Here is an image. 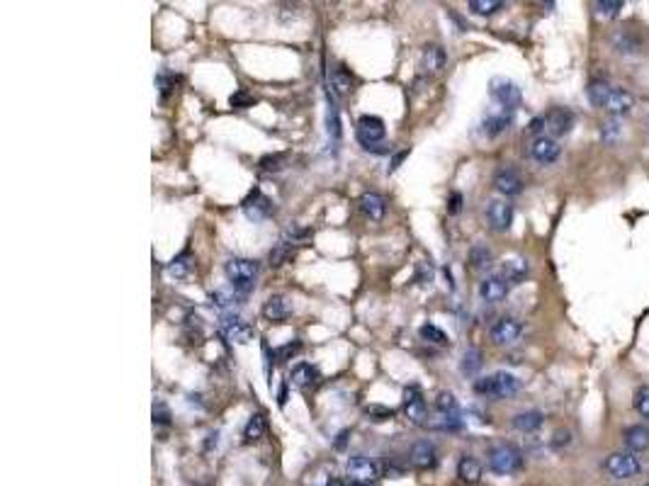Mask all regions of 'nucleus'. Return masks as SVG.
Returning a JSON list of instances; mask_svg holds the SVG:
<instances>
[{"instance_id": "aec40b11", "label": "nucleus", "mask_w": 649, "mask_h": 486, "mask_svg": "<svg viewBox=\"0 0 649 486\" xmlns=\"http://www.w3.org/2000/svg\"><path fill=\"white\" fill-rule=\"evenodd\" d=\"M319 380H321V375H319L317 367L309 365V362H299V365H294L292 372H289V382H292L297 389H309V387H314Z\"/></svg>"}, {"instance_id": "72a5a7b5", "label": "nucleus", "mask_w": 649, "mask_h": 486, "mask_svg": "<svg viewBox=\"0 0 649 486\" xmlns=\"http://www.w3.org/2000/svg\"><path fill=\"white\" fill-rule=\"evenodd\" d=\"M419 336L424 338L426 343H435V346H447V343H450L447 333L442 331V328L433 326V323H424V326L419 328Z\"/></svg>"}, {"instance_id": "09e8293b", "label": "nucleus", "mask_w": 649, "mask_h": 486, "mask_svg": "<svg viewBox=\"0 0 649 486\" xmlns=\"http://www.w3.org/2000/svg\"><path fill=\"white\" fill-rule=\"evenodd\" d=\"M154 423L156 426H168L170 423V411H168V406H166L163 401L154 404Z\"/></svg>"}, {"instance_id": "c9c22d12", "label": "nucleus", "mask_w": 649, "mask_h": 486, "mask_svg": "<svg viewBox=\"0 0 649 486\" xmlns=\"http://www.w3.org/2000/svg\"><path fill=\"white\" fill-rule=\"evenodd\" d=\"M258 165H260V170H265V173H280V170L287 165V156L285 154H268L258 161Z\"/></svg>"}, {"instance_id": "f03ea898", "label": "nucleus", "mask_w": 649, "mask_h": 486, "mask_svg": "<svg viewBox=\"0 0 649 486\" xmlns=\"http://www.w3.org/2000/svg\"><path fill=\"white\" fill-rule=\"evenodd\" d=\"M474 391L484 396H496V399H508L520 391V380L511 372H494V375L476 380Z\"/></svg>"}, {"instance_id": "052dcab7", "label": "nucleus", "mask_w": 649, "mask_h": 486, "mask_svg": "<svg viewBox=\"0 0 649 486\" xmlns=\"http://www.w3.org/2000/svg\"><path fill=\"white\" fill-rule=\"evenodd\" d=\"M351 486H370V484H360V482H353Z\"/></svg>"}, {"instance_id": "b1692460", "label": "nucleus", "mask_w": 649, "mask_h": 486, "mask_svg": "<svg viewBox=\"0 0 649 486\" xmlns=\"http://www.w3.org/2000/svg\"><path fill=\"white\" fill-rule=\"evenodd\" d=\"M513 124V112L511 110H504L499 112V115H491L484 120V124H481V131H484V136H489V139H494V136L504 134L508 127Z\"/></svg>"}, {"instance_id": "c756f323", "label": "nucleus", "mask_w": 649, "mask_h": 486, "mask_svg": "<svg viewBox=\"0 0 649 486\" xmlns=\"http://www.w3.org/2000/svg\"><path fill=\"white\" fill-rule=\"evenodd\" d=\"M545 423V416L540 411H523V414L513 416V426L523 433H535L540 426Z\"/></svg>"}, {"instance_id": "cd10ccee", "label": "nucleus", "mask_w": 649, "mask_h": 486, "mask_svg": "<svg viewBox=\"0 0 649 486\" xmlns=\"http://www.w3.org/2000/svg\"><path fill=\"white\" fill-rule=\"evenodd\" d=\"M265 428H268V421H265V414H253L248 419V423H246L243 428V443L250 445V443H258L260 438L265 435Z\"/></svg>"}, {"instance_id": "603ef678", "label": "nucleus", "mask_w": 649, "mask_h": 486, "mask_svg": "<svg viewBox=\"0 0 649 486\" xmlns=\"http://www.w3.org/2000/svg\"><path fill=\"white\" fill-rule=\"evenodd\" d=\"M406 156H409V149H401L399 154H394V159H392V165H390V173H394V170L399 168V165H401V161H404Z\"/></svg>"}, {"instance_id": "8fccbe9b", "label": "nucleus", "mask_w": 649, "mask_h": 486, "mask_svg": "<svg viewBox=\"0 0 649 486\" xmlns=\"http://www.w3.org/2000/svg\"><path fill=\"white\" fill-rule=\"evenodd\" d=\"M416 282H421V284H426V282H431L433 280V268L428 263H419V270H416Z\"/></svg>"}, {"instance_id": "37998d69", "label": "nucleus", "mask_w": 649, "mask_h": 486, "mask_svg": "<svg viewBox=\"0 0 649 486\" xmlns=\"http://www.w3.org/2000/svg\"><path fill=\"white\" fill-rule=\"evenodd\" d=\"M299 353H302V341H289V343H285V346H280L278 350H275V360H278V362L292 360V357H297Z\"/></svg>"}, {"instance_id": "a211bd4d", "label": "nucleus", "mask_w": 649, "mask_h": 486, "mask_svg": "<svg viewBox=\"0 0 649 486\" xmlns=\"http://www.w3.org/2000/svg\"><path fill=\"white\" fill-rule=\"evenodd\" d=\"M494 188L499 190L506 197H515V195L523 193V178L518 175V170L513 168H501L494 175Z\"/></svg>"}, {"instance_id": "864d4df0", "label": "nucleus", "mask_w": 649, "mask_h": 486, "mask_svg": "<svg viewBox=\"0 0 649 486\" xmlns=\"http://www.w3.org/2000/svg\"><path fill=\"white\" fill-rule=\"evenodd\" d=\"M263 357H265V375L270 377V365H273V357H275V350L270 353V346L268 343H263Z\"/></svg>"}, {"instance_id": "3c124183", "label": "nucleus", "mask_w": 649, "mask_h": 486, "mask_svg": "<svg viewBox=\"0 0 649 486\" xmlns=\"http://www.w3.org/2000/svg\"><path fill=\"white\" fill-rule=\"evenodd\" d=\"M543 129H547V127H545V117H535V120L528 124V134H535V139H538V134Z\"/></svg>"}, {"instance_id": "1a4fd4ad", "label": "nucleus", "mask_w": 649, "mask_h": 486, "mask_svg": "<svg viewBox=\"0 0 649 486\" xmlns=\"http://www.w3.org/2000/svg\"><path fill=\"white\" fill-rule=\"evenodd\" d=\"M241 209H243V214L250 222H265L273 214V202L260 193V188H253L246 195L243 202H241Z\"/></svg>"}, {"instance_id": "20e7f679", "label": "nucleus", "mask_w": 649, "mask_h": 486, "mask_svg": "<svg viewBox=\"0 0 649 486\" xmlns=\"http://www.w3.org/2000/svg\"><path fill=\"white\" fill-rule=\"evenodd\" d=\"M606 472L613 479H632L642 472V462L635 453L623 450V453H613L606 460Z\"/></svg>"}, {"instance_id": "39448f33", "label": "nucleus", "mask_w": 649, "mask_h": 486, "mask_svg": "<svg viewBox=\"0 0 649 486\" xmlns=\"http://www.w3.org/2000/svg\"><path fill=\"white\" fill-rule=\"evenodd\" d=\"M385 134H387L385 122H382L380 117H375V115H362L360 120H358L355 136H358V141L362 144V149L377 151V144H380V141L385 139Z\"/></svg>"}, {"instance_id": "7c9ffc66", "label": "nucleus", "mask_w": 649, "mask_h": 486, "mask_svg": "<svg viewBox=\"0 0 649 486\" xmlns=\"http://www.w3.org/2000/svg\"><path fill=\"white\" fill-rule=\"evenodd\" d=\"M504 275L506 280H508L511 284H518L525 280V275H528V263H525L523 258H513V260H506L504 265Z\"/></svg>"}, {"instance_id": "393cba45", "label": "nucleus", "mask_w": 649, "mask_h": 486, "mask_svg": "<svg viewBox=\"0 0 649 486\" xmlns=\"http://www.w3.org/2000/svg\"><path fill=\"white\" fill-rule=\"evenodd\" d=\"M193 268H195V255H193V250H190V248H185V250H180V253L175 255L173 260H170L166 270H168L170 277L183 280V277H188V275L193 273Z\"/></svg>"}, {"instance_id": "6ab92c4d", "label": "nucleus", "mask_w": 649, "mask_h": 486, "mask_svg": "<svg viewBox=\"0 0 649 486\" xmlns=\"http://www.w3.org/2000/svg\"><path fill=\"white\" fill-rule=\"evenodd\" d=\"M445 49L440 47V44H428V47L424 49V56H421V68H424L428 76H435V73H440L442 68H445Z\"/></svg>"}, {"instance_id": "6e6552de", "label": "nucleus", "mask_w": 649, "mask_h": 486, "mask_svg": "<svg viewBox=\"0 0 649 486\" xmlns=\"http://www.w3.org/2000/svg\"><path fill=\"white\" fill-rule=\"evenodd\" d=\"M404 414L414 426L428 423V406H426L424 394H421V389L416 384L404 389Z\"/></svg>"}, {"instance_id": "13d9d810", "label": "nucleus", "mask_w": 649, "mask_h": 486, "mask_svg": "<svg viewBox=\"0 0 649 486\" xmlns=\"http://www.w3.org/2000/svg\"><path fill=\"white\" fill-rule=\"evenodd\" d=\"M285 396H287V384H282V389H280V406H285Z\"/></svg>"}, {"instance_id": "f8f14e48", "label": "nucleus", "mask_w": 649, "mask_h": 486, "mask_svg": "<svg viewBox=\"0 0 649 486\" xmlns=\"http://www.w3.org/2000/svg\"><path fill=\"white\" fill-rule=\"evenodd\" d=\"M221 333L226 336V341L236 343V346H246V343L253 341V326L239 316L221 318Z\"/></svg>"}, {"instance_id": "c85d7f7f", "label": "nucleus", "mask_w": 649, "mask_h": 486, "mask_svg": "<svg viewBox=\"0 0 649 486\" xmlns=\"http://www.w3.org/2000/svg\"><path fill=\"white\" fill-rule=\"evenodd\" d=\"M611 92H613V88H611V83H608V81H591V83H588V88H586L588 102H591L593 107H601V110L606 107Z\"/></svg>"}, {"instance_id": "a19ab883", "label": "nucleus", "mask_w": 649, "mask_h": 486, "mask_svg": "<svg viewBox=\"0 0 649 486\" xmlns=\"http://www.w3.org/2000/svg\"><path fill=\"white\" fill-rule=\"evenodd\" d=\"M632 404H635V411L642 416V419H649V384H642L640 389L635 391Z\"/></svg>"}, {"instance_id": "4468645a", "label": "nucleus", "mask_w": 649, "mask_h": 486, "mask_svg": "<svg viewBox=\"0 0 649 486\" xmlns=\"http://www.w3.org/2000/svg\"><path fill=\"white\" fill-rule=\"evenodd\" d=\"M545 127L552 136H564L572 131L574 127V112L567 107H552V110L545 115Z\"/></svg>"}, {"instance_id": "79ce46f5", "label": "nucleus", "mask_w": 649, "mask_h": 486, "mask_svg": "<svg viewBox=\"0 0 649 486\" xmlns=\"http://www.w3.org/2000/svg\"><path fill=\"white\" fill-rule=\"evenodd\" d=\"M365 416H370V421H375V423H382V421L394 419V409L380 406V404H370V406H365Z\"/></svg>"}, {"instance_id": "a878e982", "label": "nucleus", "mask_w": 649, "mask_h": 486, "mask_svg": "<svg viewBox=\"0 0 649 486\" xmlns=\"http://www.w3.org/2000/svg\"><path fill=\"white\" fill-rule=\"evenodd\" d=\"M360 212L365 214V217L380 222V219L385 217V212H387L385 197H382V195H377V193H365L360 197Z\"/></svg>"}, {"instance_id": "f704fd0d", "label": "nucleus", "mask_w": 649, "mask_h": 486, "mask_svg": "<svg viewBox=\"0 0 649 486\" xmlns=\"http://www.w3.org/2000/svg\"><path fill=\"white\" fill-rule=\"evenodd\" d=\"M292 255H294V245L287 243V241H280L273 250H270V265H273V268H280V265L287 263Z\"/></svg>"}, {"instance_id": "ddd939ff", "label": "nucleus", "mask_w": 649, "mask_h": 486, "mask_svg": "<svg viewBox=\"0 0 649 486\" xmlns=\"http://www.w3.org/2000/svg\"><path fill=\"white\" fill-rule=\"evenodd\" d=\"M508 289H511V282L504 275H489V277H484L479 282V297L489 304H496V302H501V299H506Z\"/></svg>"}, {"instance_id": "423d86ee", "label": "nucleus", "mask_w": 649, "mask_h": 486, "mask_svg": "<svg viewBox=\"0 0 649 486\" xmlns=\"http://www.w3.org/2000/svg\"><path fill=\"white\" fill-rule=\"evenodd\" d=\"M489 95L494 102H499L504 110H511L513 112L515 107L520 105V88L515 86L513 81H508V78H494V81L489 83Z\"/></svg>"}, {"instance_id": "de8ad7c7", "label": "nucleus", "mask_w": 649, "mask_h": 486, "mask_svg": "<svg viewBox=\"0 0 649 486\" xmlns=\"http://www.w3.org/2000/svg\"><path fill=\"white\" fill-rule=\"evenodd\" d=\"M618 134H620V122L618 120H611V122H603V127H601V136H603V141H616L618 139Z\"/></svg>"}, {"instance_id": "a18cd8bd", "label": "nucleus", "mask_w": 649, "mask_h": 486, "mask_svg": "<svg viewBox=\"0 0 649 486\" xmlns=\"http://www.w3.org/2000/svg\"><path fill=\"white\" fill-rule=\"evenodd\" d=\"M593 8H596L601 15L616 17V15L623 10V0H598V3H593Z\"/></svg>"}, {"instance_id": "4d7b16f0", "label": "nucleus", "mask_w": 649, "mask_h": 486, "mask_svg": "<svg viewBox=\"0 0 649 486\" xmlns=\"http://www.w3.org/2000/svg\"><path fill=\"white\" fill-rule=\"evenodd\" d=\"M346 438H348V430H341V433H338V440H336V450L346 448Z\"/></svg>"}, {"instance_id": "dca6fc26", "label": "nucleus", "mask_w": 649, "mask_h": 486, "mask_svg": "<svg viewBox=\"0 0 649 486\" xmlns=\"http://www.w3.org/2000/svg\"><path fill=\"white\" fill-rule=\"evenodd\" d=\"M603 110L608 112L611 117H625L630 115L632 110H635V95L627 90H623V88H613L611 97H608L606 107Z\"/></svg>"}, {"instance_id": "e433bc0d", "label": "nucleus", "mask_w": 649, "mask_h": 486, "mask_svg": "<svg viewBox=\"0 0 649 486\" xmlns=\"http://www.w3.org/2000/svg\"><path fill=\"white\" fill-rule=\"evenodd\" d=\"M504 8L501 0H470V10L474 15H481V17H489V15L499 13Z\"/></svg>"}, {"instance_id": "0eeeda50", "label": "nucleus", "mask_w": 649, "mask_h": 486, "mask_svg": "<svg viewBox=\"0 0 649 486\" xmlns=\"http://www.w3.org/2000/svg\"><path fill=\"white\" fill-rule=\"evenodd\" d=\"M346 469H348V477H351L353 482H360V484H370V482H375V479L382 477L380 462L365 457V455H355V457H351L348 460Z\"/></svg>"}, {"instance_id": "7ed1b4c3", "label": "nucleus", "mask_w": 649, "mask_h": 486, "mask_svg": "<svg viewBox=\"0 0 649 486\" xmlns=\"http://www.w3.org/2000/svg\"><path fill=\"white\" fill-rule=\"evenodd\" d=\"M489 469L496 474H515L523 469V453L515 445H496L489 450Z\"/></svg>"}, {"instance_id": "9b49d317", "label": "nucleus", "mask_w": 649, "mask_h": 486, "mask_svg": "<svg viewBox=\"0 0 649 486\" xmlns=\"http://www.w3.org/2000/svg\"><path fill=\"white\" fill-rule=\"evenodd\" d=\"M486 222L494 232H508L513 224V204L508 200H491L486 207Z\"/></svg>"}, {"instance_id": "e2e57ef3", "label": "nucleus", "mask_w": 649, "mask_h": 486, "mask_svg": "<svg viewBox=\"0 0 649 486\" xmlns=\"http://www.w3.org/2000/svg\"><path fill=\"white\" fill-rule=\"evenodd\" d=\"M645 486H649V484H645Z\"/></svg>"}, {"instance_id": "680f3d73", "label": "nucleus", "mask_w": 649, "mask_h": 486, "mask_svg": "<svg viewBox=\"0 0 649 486\" xmlns=\"http://www.w3.org/2000/svg\"><path fill=\"white\" fill-rule=\"evenodd\" d=\"M647 124H649V112H647Z\"/></svg>"}, {"instance_id": "5701e85b", "label": "nucleus", "mask_w": 649, "mask_h": 486, "mask_svg": "<svg viewBox=\"0 0 649 486\" xmlns=\"http://www.w3.org/2000/svg\"><path fill=\"white\" fill-rule=\"evenodd\" d=\"M289 314H292V307H289V302L282 294H273V297L263 304V316L268 318V321H275V323L285 321Z\"/></svg>"}, {"instance_id": "ea45409f", "label": "nucleus", "mask_w": 649, "mask_h": 486, "mask_svg": "<svg viewBox=\"0 0 649 486\" xmlns=\"http://www.w3.org/2000/svg\"><path fill=\"white\" fill-rule=\"evenodd\" d=\"M479 367H481V353L476 350V348H470V350L462 355L460 370L465 372V375H474V372H479Z\"/></svg>"}, {"instance_id": "49530a36", "label": "nucleus", "mask_w": 649, "mask_h": 486, "mask_svg": "<svg viewBox=\"0 0 649 486\" xmlns=\"http://www.w3.org/2000/svg\"><path fill=\"white\" fill-rule=\"evenodd\" d=\"M175 81H178V78H175V76H168V73H161V76L156 78V86H159V90H161V97H163V100H166V97L170 95V92H173V88H175Z\"/></svg>"}, {"instance_id": "412c9836", "label": "nucleus", "mask_w": 649, "mask_h": 486, "mask_svg": "<svg viewBox=\"0 0 649 486\" xmlns=\"http://www.w3.org/2000/svg\"><path fill=\"white\" fill-rule=\"evenodd\" d=\"M353 86H355V81H353V76L346 71L343 66H333L331 73H328V88H331L333 95L338 97H346L353 92Z\"/></svg>"}, {"instance_id": "bf43d9fd", "label": "nucleus", "mask_w": 649, "mask_h": 486, "mask_svg": "<svg viewBox=\"0 0 649 486\" xmlns=\"http://www.w3.org/2000/svg\"><path fill=\"white\" fill-rule=\"evenodd\" d=\"M323 486H346V484H343L341 479H328V482L323 484Z\"/></svg>"}, {"instance_id": "bb28decb", "label": "nucleus", "mask_w": 649, "mask_h": 486, "mask_svg": "<svg viewBox=\"0 0 649 486\" xmlns=\"http://www.w3.org/2000/svg\"><path fill=\"white\" fill-rule=\"evenodd\" d=\"M457 477L465 484H476L481 479V464L472 455H462L460 462H457Z\"/></svg>"}, {"instance_id": "2f4dec72", "label": "nucleus", "mask_w": 649, "mask_h": 486, "mask_svg": "<svg viewBox=\"0 0 649 486\" xmlns=\"http://www.w3.org/2000/svg\"><path fill=\"white\" fill-rule=\"evenodd\" d=\"M209 299H212V304L214 307H219V309H231L234 304H241L243 302V294L241 292H236L234 287L231 289H214L212 294H209Z\"/></svg>"}, {"instance_id": "5fc2aeb1", "label": "nucleus", "mask_w": 649, "mask_h": 486, "mask_svg": "<svg viewBox=\"0 0 649 486\" xmlns=\"http://www.w3.org/2000/svg\"><path fill=\"white\" fill-rule=\"evenodd\" d=\"M569 440H572V435L567 433V430H559L557 435H554V440H552V445L554 448H562V445H567Z\"/></svg>"}, {"instance_id": "9d476101", "label": "nucleus", "mask_w": 649, "mask_h": 486, "mask_svg": "<svg viewBox=\"0 0 649 486\" xmlns=\"http://www.w3.org/2000/svg\"><path fill=\"white\" fill-rule=\"evenodd\" d=\"M523 336V323L513 316H501L499 321L491 326V341L496 346H513Z\"/></svg>"}, {"instance_id": "4c0bfd02", "label": "nucleus", "mask_w": 649, "mask_h": 486, "mask_svg": "<svg viewBox=\"0 0 649 486\" xmlns=\"http://www.w3.org/2000/svg\"><path fill=\"white\" fill-rule=\"evenodd\" d=\"M613 42H616V49H618L620 54H632V51H637V49H640V42L635 39V34L627 32V29L618 32Z\"/></svg>"}, {"instance_id": "4be33fe9", "label": "nucleus", "mask_w": 649, "mask_h": 486, "mask_svg": "<svg viewBox=\"0 0 649 486\" xmlns=\"http://www.w3.org/2000/svg\"><path fill=\"white\" fill-rule=\"evenodd\" d=\"M623 440H625V448L630 453H645V450H649V428L647 426H630L623 433Z\"/></svg>"}, {"instance_id": "473e14b6", "label": "nucleus", "mask_w": 649, "mask_h": 486, "mask_svg": "<svg viewBox=\"0 0 649 486\" xmlns=\"http://www.w3.org/2000/svg\"><path fill=\"white\" fill-rule=\"evenodd\" d=\"M326 129H328V136H331L333 144H338V141H341V117H338V107H336V102L331 100V95H328Z\"/></svg>"}, {"instance_id": "6e6d98bb", "label": "nucleus", "mask_w": 649, "mask_h": 486, "mask_svg": "<svg viewBox=\"0 0 649 486\" xmlns=\"http://www.w3.org/2000/svg\"><path fill=\"white\" fill-rule=\"evenodd\" d=\"M460 202H462V195L455 193V195L450 197V207H447V212H450V214H457V212H460Z\"/></svg>"}, {"instance_id": "58836bf2", "label": "nucleus", "mask_w": 649, "mask_h": 486, "mask_svg": "<svg viewBox=\"0 0 649 486\" xmlns=\"http://www.w3.org/2000/svg\"><path fill=\"white\" fill-rule=\"evenodd\" d=\"M470 265L474 270H481V268H486V265H491V250L486 248V245L476 243L474 248L470 250Z\"/></svg>"}, {"instance_id": "c03bdc74", "label": "nucleus", "mask_w": 649, "mask_h": 486, "mask_svg": "<svg viewBox=\"0 0 649 486\" xmlns=\"http://www.w3.org/2000/svg\"><path fill=\"white\" fill-rule=\"evenodd\" d=\"M253 102H255L253 95H250L248 90H243V88H241V90H236L234 95L229 97V105L234 107V110H248Z\"/></svg>"}, {"instance_id": "2eb2a0df", "label": "nucleus", "mask_w": 649, "mask_h": 486, "mask_svg": "<svg viewBox=\"0 0 649 486\" xmlns=\"http://www.w3.org/2000/svg\"><path fill=\"white\" fill-rule=\"evenodd\" d=\"M559 154H562V149H559V144L552 136H538V139H533V144H530V156H533V161H538V163H543V165L554 163V161L559 159Z\"/></svg>"}, {"instance_id": "f257e3e1", "label": "nucleus", "mask_w": 649, "mask_h": 486, "mask_svg": "<svg viewBox=\"0 0 649 486\" xmlns=\"http://www.w3.org/2000/svg\"><path fill=\"white\" fill-rule=\"evenodd\" d=\"M258 270H260L258 260H250V258H229L224 263V275L229 277L231 287L243 294V297L253 289Z\"/></svg>"}, {"instance_id": "f3484780", "label": "nucleus", "mask_w": 649, "mask_h": 486, "mask_svg": "<svg viewBox=\"0 0 649 486\" xmlns=\"http://www.w3.org/2000/svg\"><path fill=\"white\" fill-rule=\"evenodd\" d=\"M409 460L416 469H433L438 464L435 445H433L431 440H419V443H414V448H411Z\"/></svg>"}]
</instances>
